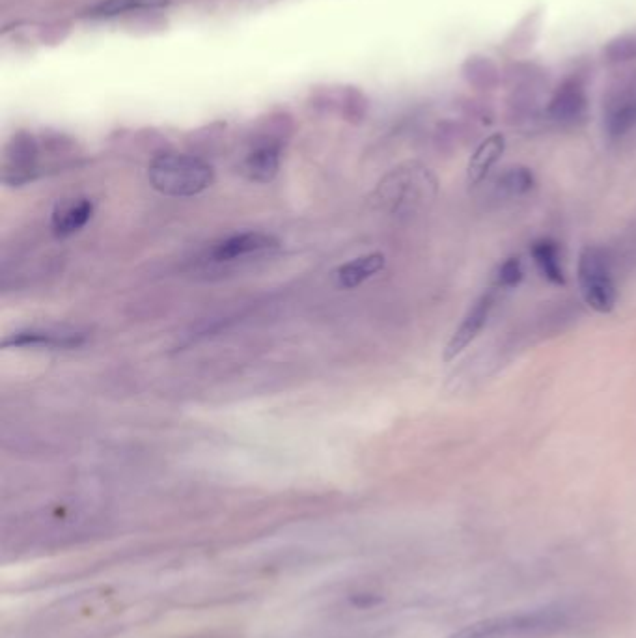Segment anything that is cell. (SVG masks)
Instances as JSON below:
<instances>
[{"instance_id":"cell-1","label":"cell","mask_w":636,"mask_h":638,"mask_svg":"<svg viewBox=\"0 0 636 638\" xmlns=\"http://www.w3.org/2000/svg\"><path fill=\"white\" fill-rule=\"evenodd\" d=\"M575 620L566 605H547L532 611L512 612L480 620L448 638H538L564 631Z\"/></svg>"},{"instance_id":"cell-2","label":"cell","mask_w":636,"mask_h":638,"mask_svg":"<svg viewBox=\"0 0 636 638\" xmlns=\"http://www.w3.org/2000/svg\"><path fill=\"white\" fill-rule=\"evenodd\" d=\"M148 178L157 193L166 196H196L213 183L215 172L209 163L187 153H163L155 157Z\"/></svg>"},{"instance_id":"cell-3","label":"cell","mask_w":636,"mask_h":638,"mask_svg":"<svg viewBox=\"0 0 636 638\" xmlns=\"http://www.w3.org/2000/svg\"><path fill=\"white\" fill-rule=\"evenodd\" d=\"M579 284L586 305L599 314H609L618 301V290L612 277L609 252L595 245L582 249L579 256Z\"/></svg>"},{"instance_id":"cell-4","label":"cell","mask_w":636,"mask_h":638,"mask_svg":"<svg viewBox=\"0 0 636 638\" xmlns=\"http://www.w3.org/2000/svg\"><path fill=\"white\" fill-rule=\"evenodd\" d=\"M40 174V144L30 133H17L4 148L2 181L21 187Z\"/></svg>"},{"instance_id":"cell-5","label":"cell","mask_w":636,"mask_h":638,"mask_svg":"<svg viewBox=\"0 0 636 638\" xmlns=\"http://www.w3.org/2000/svg\"><path fill=\"white\" fill-rule=\"evenodd\" d=\"M495 297H497V290H489L472 305L471 310L467 312V316L463 318L461 325L457 327L456 333L450 338L448 346L444 349V361H454L467 347L471 346L472 342L478 338V334L482 333V329L489 319V314L495 306Z\"/></svg>"},{"instance_id":"cell-6","label":"cell","mask_w":636,"mask_h":638,"mask_svg":"<svg viewBox=\"0 0 636 638\" xmlns=\"http://www.w3.org/2000/svg\"><path fill=\"white\" fill-rule=\"evenodd\" d=\"M280 153L282 139L277 135H265L262 139L254 140L243 159V174L256 183L275 180L280 168Z\"/></svg>"},{"instance_id":"cell-7","label":"cell","mask_w":636,"mask_h":638,"mask_svg":"<svg viewBox=\"0 0 636 638\" xmlns=\"http://www.w3.org/2000/svg\"><path fill=\"white\" fill-rule=\"evenodd\" d=\"M588 112V94L584 84L577 79H569L554 90L553 98L549 101L547 114L549 118L560 125L581 124Z\"/></svg>"},{"instance_id":"cell-8","label":"cell","mask_w":636,"mask_h":638,"mask_svg":"<svg viewBox=\"0 0 636 638\" xmlns=\"http://www.w3.org/2000/svg\"><path fill=\"white\" fill-rule=\"evenodd\" d=\"M86 342V334L79 331H56V329H25L4 338V349L19 347H47V349H75Z\"/></svg>"},{"instance_id":"cell-9","label":"cell","mask_w":636,"mask_h":638,"mask_svg":"<svg viewBox=\"0 0 636 638\" xmlns=\"http://www.w3.org/2000/svg\"><path fill=\"white\" fill-rule=\"evenodd\" d=\"M277 237L271 234H263V232H243L236 236L226 237L219 241L213 250L211 256L215 262H234L237 258H245L250 254H258V252H267V250L277 249Z\"/></svg>"},{"instance_id":"cell-10","label":"cell","mask_w":636,"mask_h":638,"mask_svg":"<svg viewBox=\"0 0 636 638\" xmlns=\"http://www.w3.org/2000/svg\"><path fill=\"white\" fill-rule=\"evenodd\" d=\"M385 254L370 252L359 256L347 264L340 265L334 273V280L342 290H355L364 284L368 278L375 277L385 267Z\"/></svg>"},{"instance_id":"cell-11","label":"cell","mask_w":636,"mask_h":638,"mask_svg":"<svg viewBox=\"0 0 636 638\" xmlns=\"http://www.w3.org/2000/svg\"><path fill=\"white\" fill-rule=\"evenodd\" d=\"M94 215V204L88 198H73L58 204L53 213V232L58 237L73 236L83 230Z\"/></svg>"},{"instance_id":"cell-12","label":"cell","mask_w":636,"mask_h":638,"mask_svg":"<svg viewBox=\"0 0 636 638\" xmlns=\"http://www.w3.org/2000/svg\"><path fill=\"white\" fill-rule=\"evenodd\" d=\"M530 254L534 258V264L540 269L541 277L549 280L554 286L566 284V273L560 260V247L551 237H541L532 243Z\"/></svg>"},{"instance_id":"cell-13","label":"cell","mask_w":636,"mask_h":638,"mask_svg":"<svg viewBox=\"0 0 636 638\" xmlns=\"http://www.w3.org/2000/svg\"><path fill=\"white\" fill-rule=\"evenodd\" d=\"M506 148V140L502 135H491L485 139L476 152L472 153L469 168H467V180L471 185H478L487 178V174L497 165Z\"/></svg>"},{"instance_id":"cell-14","label":"cell","mask_w":636,"mask_h":638,"mask_svg":"<svg viewBox=\"0 0 636 638\" xmlns=\"http://www.w3.org/2000/svg\"><path fill=\"white\" fill-rule=\"evenodd\" d=\"M463 79L478 90H493L500 84V70L489 56H469L461 68Z\"/></svg>"},{"instance_id":"cell-15","label":"cell","mask_w":636,"mask_h":638,"mask_svg":"<svg viewBox=\"0 0 636 638\" xmlns=\"http://www.w3.org/2000/svg\"><path fill=\"white\" fill-rule=\"evenodd\" d=\"M168 4V0H101L96 4L90 15L92 17H116V15L142 12V10H157Z\"/></svg>"},{"instance_id":"cell-16","label":"cell","mask_w":636,"mask_h":638,"mask_svg":"<svg viewBox=\"0 0 636 638\" xmlns=\"http://www.w3.org/2000/svg\"><path fill=\"white\" fill-rule=\"evenodd\" d=\"M534 174L525 167L508 168L500 180H498V189L508 196L526 195L528 191L534 189Z\"/></svg>"},{"instance_id":"cell-17","label":"cell","mask_w":636,"mask_h":638,"mask_svg":"<svg viewBox=\"0 0 636 638\" xmlns=\"http://www.w3.org/2000/svg\"><path fill=\"white\" fill-rule=\"evenodd\" d=\"M523 277H525V271H523L521 258L512 256V258H508L506 262H502V265L498 267L497 288H502V290L517 288L521 284Z\"/></svg>"},{"instance_id":"cell-18","label":"cell","mask_w":636,"mask_h":638,"mask_svg":"<svg viewBox=\"0 0 636 638\" xmlns=\"http://www.w3.org/2000/svg\"><path fill=\"white\" fill-rule=\"evenodd\" d=\"M605 56L609 62H629V60H635L636 58V36L631 34H625L620 36L616 40L609 42V45L605 47Z\"/></svg>"},{"instance_id":"cell-19","label":"cell","mask_w":636,"mask_h":638,"mask_svg":"<svg viewBox=\"0 0 636 638\" xmlns=\"http://www.w3.org/2000/svg\"><path fill=\"white\" fill-rule=\"evenodd\" d=\"M351 605L359 607V609H368V607H374L375 603H379L381 599L374 596V594H355V596L349 597Z\"/></svg>"}]
</instances>
